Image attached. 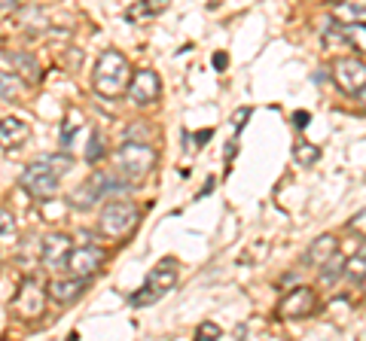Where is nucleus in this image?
Listing matches in <instances>:
<instances>
[{
  "instance_id": "f257e3e1",
  "label": "nucleus",
  "mask_w": 366,
  "mask_h": 341,
  "mask_svg": "<svg viewBox=\"0 0 366 341\" xmlns=\"http://www.w3.org/2000/svg\"><path fill=\"white\" fill-rule=\"evenodd\" d=\"M74 168V158L67 153H49V156H40L21 170L19 177V186L28 192L31 198L37 201H49L59 195V183L67 170Z\"/></svg>"
},
{
  "instance_id": "f03ea898",
  "label": "nucleus",
  "mask_w": 366,
  "mask_h": 341,
  "mask_svg": "<svg viewBox=\"0 0 366 341\" xmlns=\"http://www.w3.org/2000/svg\"><path fill=\"white\" fill-rule=\"evenodd\" d=\"M156 162L159 156L147 141H125L117 150V156H113V170L122 177L125 186H134L153 174Z\"/></svg>"
},
{
  "instance_id": "7ed1b4c3",
  "label": "nucleus",
  "mask_w": 366,
  "mask_h": 341,
  "mask_svg": "<svg viewBox=\"0 0 366 341\" xmlns=\"http://www.w3.org/2000/svg\"><path fill=\"white\" fill-rule=\"evenodd\" d=\"M129 79H132V64L122 52H117V49L101 52V58L95 64V73H92V86H95V92L101 98L113 101V98L125 95Z\"/></svg>"
},
{
  "instance_id": "20e7f679",
  "label": "nucleus",
  "mask_w": 366,
  "mask_h": 341,
  "mask_svg": "<svg viewBox=\"0 0 366 341\" xmlns=\"http://www.w3.org/2000/svg\"><path fill=\"white\" fill-rule=\"evenodd\" d=\"M117 189H125L122 177L113 168H101L86 180V183H79L71 195H67V204L76 210H89V208H95L98 201L110 198V192H117Z\"/></svg>"
},
{
  "instance_id": "39448f33",
  "label": "nucleus",
  "mask_w": 366,
  "mask_h": 341,
  "mask_svg": "<svg viewBox=\"0 0 366 341\" xmlns=\"http://www.w3.org/2000/svg\"><path fill=\"white\" fill-rule=\"evenodd\" d=\"M137 220H141V210L132 201H107L98 217V232L110 241H122L137 229Z\"/></svg>"
},
{
  "instance_id": "423d86ee",
  "label": "nucleus",
  "mask_w": 366,
  "mask_h": 341,
  "mask_svg": "<svg viewBox=\"0 0 366 341\" xmlns=\"http://www.w3.org/2000/svg\"><path fill=\"white\" fill-rule=\"evenodd\" d=\"M174 283H177V263L174 259H165V263H159L150 275H147V280L141 283V290H137L129 302L134 305V308L156 305L159 299H165V295L174 290Z\"/></svg>"
},
{
  "instance_id": "0eeeda50",
  "label": "nucleus",
  "mask_w": 366,
  "mask_h": 341,
  "mask_svg": "<svg viewBox=\"0 0 366 341\" xmlns=\"http://www.w3.org/2000/svg\"><path fill=\"white\" fill-rule=\"evenodd\" d=\"M9 308L19 320H37V317L46 311V290L40 287L37 278H25L19 283V290L9 302Z\"/></svg>"
},
{
  "instance_id": "6e6552de",
  "label": "nucleus",
  "mask_w": 366,
  "mask_h": 341,
  "mask_svg": "<svg viewBox=\"0 0 366 341\" xmlns=\"http://www.w3.org/2000/svg\"><path fill=\"white\" fill-rule=\"evenodd\" d=\"M125 95H129V101L134 107H153L159 98H162V79H159L156 71H137L132 73L129 86H125Z\"/></svg>"
},
{
  "instance_id": "1a4fd4ad",
  "label": "nucleus",
  "mask_w": 366,
  "mask_h": 341,
  "mask_svg": "<svg viewBox=\"0 0 366 341\" xmlns=\"http://www.w3.org/2000/svg\"><path fill=\"white\" fill-rule=\"evenodd\" d=\"M333 79L336 86L345 92L348 98H357L363 101V86H366V67H363V58H339L333 64Z\"/></svg>"
},
{
  "instance_id": "9d476101",
  "label": "nucleus",
  "mask_w": 366,
  "mask_h": 341,
  "mask_svg": "<svg viewBox=\"0 0 366 341\" xmlns=\"http://www.w3.org/2000/svg\"><path fill=\"white\" fill-rule=\"evenodd\" d=\"M317 311V292L312 287H296L290 290L284 299L278 302V317L281 320H302V317H312Z\"/></svg>"
},
{
  "instance_id": "9b49d317",
  "label": "nucleus",
  "mask_w": 366,
  "mask_h": 341,
  "mask_svg": "<svg viewBox=\"0 0 366 341\" xmlns=\"http://www.w3.org/2000/svg\"><path fill=\"white\" fill-rule=\"evenodd\" d=\"M104 263H107V253L101 247H95V244H86V247H74L71 250V256H67V271L71 275H76V278H95L101 268H104Z\"/></svg>"
},
{
  "instance_id": "f8f14e48",
  "label": "nucleus",
  "mask_w": 366,
  "mask_h": 341,
  "mask_svg": "<svg viewBox=\"0 0 366 341\" xmlns=\"http://www.w3.org/2000/svg\"><path fill=\"white\" fill-rule=\"evenodd\" d=\"M71 250H74V241H71V238H67V235H59V232H52V235H46V238H43L40 259H43V265L49 268V271H64Z\"/></svg>"
},
{
  "instance_id": "ddd939ff",
  "label": "nucleus",
  "mask_w": 366,
  "mask_h": 341,
  "mask_svg": "<svg viewBox=\"0 0 366 341\" xmlns=\"http://www.w3.org/2000/svg\"><path fill=\"white\" fill-rule=\"evenodd\" d=\"M86 287H89V278H76V275L55 278L49 283V290H46V299H52L55 305H74L86 292Z\"/></svg>"
},
{
  "instance_id": "4468645a",
  "label": "nucleus",
  "mask_w": 366,
  "mask_h": 341,
  "mask_svg": "<svg viewBox=\"0 0 366 341\" xmlns=\"http://www.w3.org/2000/svg\"><path fill=\"white\" fill-rule=\"evenodd\" d=\"M31 138V125L25 119L4 116L0 119V150H16Z\"/></svg>"
},
{
  "instance_id": "2eb2a0df",
  "label": "nucleus",
  "mask_w": 366,
  "mask_h": 341,
  "mask_svg": "<svg viewBox=\"0 0 366 341\" xmlns=\"http://www.w3.org/2000/svg\"><path fill=\"white\" fill-rule=\"evenodd\" d=\"M4 58L13 64V73L21 79V83H40V64H37V58L34 55H28V52H13V49H4Z\"/></svg>"
},
{
  "instance_id": "dca6fc26",
  "label": "nucleus",
  "mask_w": 366,
  "mask_h": 341,
  "mask_svg": "<svg viewBox=\"0 0 366 341\" xmlns=\"http://www.w3.org/2000/svg\"><path fill=\"white\" fill-rule=\"evenodd\" d=\"M168 6H171V0H134V4L125 9V19H129L132 25H147V21H153L156 16H162Z\"/></svg>"
},
{
  "instance_id": "f3484780",
  "label": "nucleus",
  "mask_w": 366,
  "mask_h": 341,
  "mask_svg": "<svg viewBox=\"0 0 366 341\" xmlns=\"http://www.w3.org/2000/svg\"><path fill=\"white\" fill-rule=\"evenodd\" d=\"M339 253V241L333 235H320L317 241H312V247L305 250V263L308 265H324L330 256Z\"/></svg>"
},
{
  "instance_id": "a211bd4d",
  "label": "nucleus",
  "mask_w": 366,
  "mask_h": 341,
  "mask_svg": "<svg viewBox=\"0 0 366 341\" xmlns=\"http://www.w3.org/2000/svg\"><path fill=\"white\" fill-rule=\"evenodd\" d=\"M21 95H25V83L16 73L0 71V101H16Z\"/></svg>"
},
{
  "instance_id": "6ab92c4d",
  "label": "nucleus",
  "mask_w": 366,
  "mask_h": 341,
  "mask_svg": "<svg viewBox=\"0 0 366 341\" xmlns=\"http://www.w3.org/2000/svg\"><path fill=\"white\" fill-rule=\"evenodd\" d=\"M333 21H342V25H354V21H363V4H354V0H339Z\"/></svg>"
},
{
  "instance_id": "aec40b11",
  "label": "nucleus",
  "mask_w": 366,
  "mask_h": 341,
  "mask_svg": "<svg viewBox=\"0 0 366 341\" xmlns=\"http://www.w3.org/2000/svg\"><path fill=\"white\" fill-rule=\"evenodd\" d=\"M317 268H320V283H324V287H327V283L333 287V283H336L342 275H345V259L336 253V256H330L327 263H324V265H317Z\"/></svg>"
},
{
  "instance_id": "412c9836",
  "label": "nucleus",
  "mask_w": 366,
  "mask_h": 341,
  "mask_svg": "<svg viewBox=\"0 0 366 341\" xmlns=\"http://www.w3.org/2000/svg\"><path fill=\"white\" fill-rule=\"evenodd\" d=\"M363 271H366V250H363V244H360V247H357V253H354L348 263H345V275L351 278V283L363 287Z\"/></svg>"
},
{
  "instance_id": "4be33fe9",
  "label": "nucleus",
  "mask_w": 366,
  "mask_h": 341,
  "mask_svg": "<svg viewBox=\"0 0 366 341\" xmlns=\"http://www.w3.org/2000/svg\"><path fill=\"white\" fill-rule=\"evenodd\" d=\"M293 158H296V162H300V165H315L317 162V158H320V150H317V146H312V143H296L293 146Z\"/></svg>"
},
{
  "instance_id": "5701e85b",
  "label": "nucleus",
  "mask_w": 366,
  "mask_h": 341,
  "mask_svg": "<svg viewBox=\"0 0 366 341\" xmlns=\"http://www.w3.org/2000/svg\"><path fill=\"white\" fill-rule=\"evenodd\" d=\"M101 156H104V138H101V131H92V143L86 150V162H101Z\"/></svg>"
},
{
  "instance_id": "b1692460",
  "label": "nucleus",
  "mask_w": 366,
  "mask_h": 341,
  "mask_svg": "<svg viewBox=\"0 0 366 341\" xmlns=\"http://www.w3.org/2000/svg\"><path fill=\"white\" fill-rule=\"evenodd\" d=\"M76 125H79V116H76V113H71V116H67V125H64V131H61V143H64V146H71V138H74Z\"/></svg>"
},
{
  "instance_id": "393cba45",
  "label": "nucleus",
  "mask_w": 366,
  "mask_h": 341,
  "mask_svg": "<svg viewBox=\"0 0 366 341\" xmlns=\"http://www.w3.org/2000/svg\"><path fill=\"white\" fill-rule=\"evenodd\" d=\"M196 335H199V338H223V329L217 326V323H202V326L196 329Z\"/></svg>"
},
{
  "instance_id": "a878e982",
  "label": "nucleus",
  "mask_w": 366,
  "mask_h": 341,
  "mask_svg": "<svg viewBox=\"0 0 366 341\" xmlns=\"http://www.w3.org/2000/svg\"><path fill=\"white\" fill-rule=\"evenodd\" d=\"M16 229V217L9 213L6 208H0V235H6V232H13Z\"/></svg>"
},
{
  "instance_id": "bb28decb",
  "label": "nucleus",
  "mask_w": 366,
  "mask_h": 341,
  "mask_svg": "<svg viewBox=\"0 0 366 341\" xmlns=\"http://www.w3.org/2000/svg\"><path fill=\"white\" fill-rule=\"evenodd\" d=\"M308 119H312V116H308V113H293V122H296V128H305V125H308Z\"/></svg>"
},
{
  "instance_id": "cd10ccee",
  "label": "nucleus",
  "mask_w": 366,
  "mask_h": 341,
  "mask_svg": "<svg viewBox=\"0 0 366 341\" xmlns=\"http://www.w3.org/2000/svg\"><path fill=\"white\" fill-rule=\"evenodd\" d=\"M211 138H214V131H211V128H204V131H199V134H196V141H199L196 146H204V141H211Z\"/></svg>"
},
{
  "instance_id": "c85d7f7f",
  "label": "nucleus",
  "mask_w": 366,
  "mask_h": 341,
  "mask_svg": "<svg viewBox=\"0 0 366 341\" xmlns=\"http://www.w3.org/2000/svg\"><path fill=\"white\" fill-rule=\"evenodd\" d=\"M247 113H250L247 107H244V110H238V113H235V128H242V125H244V119H247Z\"/></svg>"
},
{
  "instance_id": "c756f323",
  "label": "nucleus",
  "mask_w": 366,
  "mask_h": 341,
  "mask_svg": "<svg viewBox=\"0 0 366 341\" xmlns=\"http://www.w3.org/2000/svg\"><path fill=\"white\" fill-rule=\"evenodd\" d=\"M9 9H16V0H0V13H9Z\"/></svg>"
},
{
  "instance_id": "7c9ffc66",
  "label": "nucleus",
  "mask_w": 366,
  "mask_h": 341,
  "mask_svg": "<svg viewBox=\"0 0 366 341\" xmlns=\"http://www.w3.org/2000/svg\"><path fill=\"white\" fill-rule=\"evenodd\" d=\"M214 64H217V67H226V55H223V52L214 55Z\"/></svg>"
},
{
  "instance_id": "2f4dec72",
  "label": "nucleus",
  "mask_w": 366,
  "mask_h": 341,
  "mask_svg": "<svg viewBox=\"0 0 366 341\" xmlns=\"http://www.w3.org/2000/svg\"><path fill=\"white\" fill-rule=\"evenodd\" d=\"M320 4H339V0H320Z\"/></svg>"
}]
</instances>
